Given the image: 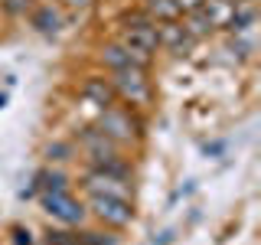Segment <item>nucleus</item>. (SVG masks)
<instances>
[{"label": "nucleus", "instance_id": "obj_1", "mask_svg": "<svg viewBox=\"0 0 261 245\" xmlns=\"http://www.w3.org/2000/svg\"><path fill=\"white\" fill-rule=\"evenodd\" d=\"M95 128L101 134H108L111 141H118L121 147H137L147 137V118L144 111L127 108V105L114 102L111 108H101L95 118Z\"/></svg>", "mask_w": 261, "mask_h": 245}, {"label": "nucleus", "instance_id": "obj_2", "mask_svg": "<svg viewBox=\"0 0 261 245\" xmlns=\"http://www.w3.org/2000/svg\"><path fill=\"white\" fill-rule=\"evenodd\" d=\"M108 82L114 88V98L127 108L147 111L153 105V82H150V69H137V65H127V69L108 72Z\"/></svg>", "mask_w": 261, "mask_h": 245}, {"label": "nucleus", "instance_id": "obj_3", "mask_svg": "<svg viewBox=\"0 0 261 245\" xmlns=\"http://www.w3.org/2000/svg\"><path fill=\"white\" fill-rule=\"evenodd\" d=\"M75 144L79 151L85 154L88 167H108V163H118V160H127L124 157V147H121L118 141H111L108 134H101L95 125H85L75 134Z\"/></svg>", "mask_w": 261, "mask_h": 245}, {"label": "nucleus", "instance_id": "obj_4", "mask_svg": "<svg viewBox=\"0 0 261 245\" xmlns=\"http://www.w3.org/2000/svg\"><path fill=\"white\" fill-rule=\"evenodd\" d=\"M88 216L95 223H101L105 229L118 232V229H127L134 223V200H118V196H88L85 203Z\"/></svg>", "mask_w": 261, "mask_h": 245}, {"label": "nucleus", "instance_id": "obj_5", "mask_svg": "<svg viewBox=\"0 0 261 245\" xmlns=\"http://www.w3.org/2000/svg\"><path fill=\"white\" fill-rule=\"evenodd\" d=\"M36 196H39V209H43L49 219H56L59 226H85L88 209H85L82 200L72 196V190H65V193H36Z\"/></svg>", "mask_w": 261, "mask_h": 245}, {"label": "nucleus", "instance_id": "obj_6", "mask_svg": "<svg viewBox=\"0 0 261 245\" xmlns=\"http://www.w3.org/2000/svg\"><path fill=\"white\" fill-rule=\"evenodd\" d=\"M79 186L85 190V196H118V200H134V180L127 177H114L108 170L88 167L82 174Z\"/></svg>", "mask_w": 261, "mask_h": 245}, {"label": "nucleus", "instance_id": "obj_7", "mask_svg": "<svg viewBox=\"0 0 261 245\" xmlns=\"http://www.w3.org/2000/svg\"><path fill=\"white\" fill-rule=\"evenodd\" d=\"M79 98H82V102H88V105H95L98 111H101V108H111V105L118 102V98H114L111 82L105 79V76H85V79H82Z\"/></svg>", "mask_w": 261, "mask_h": 245}, {"label": "nucleus", "instance_id": "obj_8", "mask_svg": "<svg viewBox=\"0 0 261 245\" xmlns=\"http://www.w3.org/2000/svg\"><path fill=\"white\" fill-rule=\"evenodd\" d=\"M118 43H124L127 49H137V53L153 56L160 49V43H157V23H150V27H118Z\"/></svg>", "mask_w": 261, "mask_h": 245}, {"label": "nucleus", "instance_id": "obj_9", "mask_svg": "<svg viewBox=\"0 0 261 245\" xmlns=\"http://www.w3.org/2000/svg\"><path fill=\"white\" fill-rule=\"evenodd\" d=\"M95 62L101 65L105 72H118V69H127V65H134V62H130V49H127L124 43H118V39H108V43L98 46Z\"/></svg>", "mask_w": 261, "mask_h": 245}, {"label": "nucleus", "instance_id": "obj_10", "mask_svg": "<svg viewBox=\"0 0 261 245\" xmlns=\"http://www.w3.org/2000/svg\"><path fill=\"white\" fill-rule=\"evenodd\" d=\"M157 43H160V49H170L173 56H186V53L196 46L193 39L183 33L179 20H176V23H157Z\"/></svg>", "mask_w": 261, "mask_h": 245}, {"label": "nucleus", "instance_id": "obj_11", "mask_svg": "<svg viewBox=\"0 0 261 245\" xmlns=\"http://www.w3.org/2000/svg\"><path fill=\"white\" fill-rule=\"evenodd\" d=\"M69 174H65V170H59V167H43V170H36V174H33V190L36 193H65L69 190Z\"/></svg>", "mask_w": 261, "mask_h": 245}, {"label": "nucleus", "instance_id": "obj_12", "mask_svg": "<svg viewBox=\"0 0 261 245\" xmlns=\"http://www.w3.org/2000/svg\"><path fill=\"white\" fill-rule=\"evenodd\" d=\"M30 27L36 33H43V36H56L62 30V13L53 4H39L30 10Z\"/></svg>", "mask_w": 261, "mask_h": 245}, {"label": "nucleus", "instance_id": "obj_13", "mask_svg": "<svg viewBox=\"0 0 261 245\" xmlns=\"http://www.w3.org/2000/svg\"><path fill=\"white\" fill-rule=\"evenodd\" d=\"M179 27H183V33L193 39V43H199V39H206L212 36V20L206 16V10H193V13H183L179 16Z\"/></svg>", "mask_w": 261, "mask_h": 245}, {"label": "nucleus", "instance_id": "obj_14", "mask_svg": "<svg viewBox=\"0 0 261 245\" xmlns=\"http://www.w3.org/2000/svg\"><path fill=\"white\" fill-rule=\"evenodd\" d=\"M251 23H255V7L251 4H239L232 13H228V20L222 23V30L228 36H245V33L251 30Z\"/></svg>", "mask_w": 261, "mask_h": 245}, {"label": "nucleus", "instance_id": "obj_15", "mask_svg": "<svg viewBox=\"0 0 261 245\" xmlns=\"http://www.w3.org/2000/svg\"><path fill=\"white\" fill-rule=\"evenodd\" d=\"M141 7L147 10V16L150 20H157V23H176L179 16V7H176V0H141Z\"/></svg>", "mask_w": 261, "mask_h": 245}, {"label": "nucleus", "instance_id": "obj_16", "mask_svg": "<svg viewBox=\"0 0 261 245\" xmlns=\"http://www.w3.org/2000/svg\"><path fill=\"white\" fill-rule=\"evenodd\" d=\"M43 157L49 160V167H59V163L75 160V141H49L43 147Z\"/></svg>", "mask_w": 261, "mask_h": 245}, {"label": "nucleus", "instance_id": "obj_17", "mask_svg": "<svg viewBox=\"0 0 261 245\" xmlns=\"http://www.w3.org/2000/svg\"><path fill=\"white\" fill-rule=\"evenodd\" d=\"M79 245H118V235H111V232H95V229H85V232H79Z\"/></svg>", "mask_w": 261, "mask_h": 245}, {"label": "nucleus", "instance_id": "obj_18", "mask_svg": "<svg viewBox=\"0 0 261 245\" xmlns=\"http://www.w3.org/2000/svg\"><path fill=\"white\" fill-rule=\"evenodd\" d=\"M0 7H4V13H10V16H27L33 7H36V0H0Z\"/></svg>", "mask_w": 261, "mask_h": 245}, {"label": "nucleus", "instance_id": "obj_19", "mask_svg": "<svg viewBox=\"0 0 261 245\" xmlns=\"http://www.w3.org/2000/svg\"><path fill=\"white\" fill-rule=\"evenodd\" d=\"M232 53L239 56V59H251L255 46H251V39H248V36H232Z\"/></svg>", "mask_w": 261, "mask_h": 245}, {"label": "nucleus", "instance_id": "obj_20", "mask_svg": "<svg viewBox=\"0 0 261 245\" xmlns=\"http://www.w3.org/2000/svg\"><path fill=\"white\" fill-rule=\"evenodd\" d=\"M10 242L13 245H36V239H33V232L27 226H13L10 229Z\"/></svg>", "mask_w": 261, "mask_h": 245}, {"label": "nucleus", "instance_id": "obj_21", "mask_svg": "<svg viewBox=\"0 0 261 245\" xmlns=\"http://www.w3.org/2000/svg\"><path fill=\"white\" fill-rule=\"evenodd\" d=\"M225 141H209V144H202V157H206V160H219V157H222V154H225Z\"/></svg>", "mask_w": 261, "mask_h": 245}, {"label": "nucleus", "instance_id": "obj_22", "mask_svg": "<svg viewBox=\"0 0 261 245\" xmlns=\"http://www.w3.org/2000/svg\"><path fill=\"white\" fill-rule=\"evenodd\" d=\"M179 13H193V10H202L206 7V0H176Z\"/></svg>", "mask_w": 261, "mask_h": 245}, {"label": "nucleus", "instance_id": "obj_23", "mask_svg": "<svg viewBox=\"0 0 261 245\" xmlns=\"http://www.w3.org/2000/svg\"><path fill=\"white\" fill-rule=\"evenodd\" d=\"M59 4L65 7V10H75V13H82V10H88V7H92L95 0H59Z\"/></svg>", "mask_w": 261, "mask_h": 245}, {"label": "nucleus", "instance_id": "obj_24", "mask_svg": "<svg viewBox=\"0 0 261 245\" xmlns=\"http://www.w3.org/2000/svg\"><path fill=\"white\" fill-rule=\"evenodd\" d=\"M173 229H167V232H160V239H153V245H170V242H173Z\"/></svg>", "mask_w": 261, "mask_h": 245}, {"label": "nucleus", "instance_id": "obj_25", "mask_svg": "<svg viewBox=\"0 0 261 245\" xmlns=\"http://www.w3.org/2000/svg\"><path fill=\"white\" fill-rule=\"evenodd\" d=\"M7 102H10V95H7V92H0V111L7 108Z\"/></svg>", "mask_w": 261, "mask_h": 245}, {"label": "nucleus", "instance_id": "obj_26", "mask_svg": "<svg viewBox=\"0 0 261 245\" xmlns=\"http://www.w3.org/2000/svg\"><path fill=\"white\" fill-rule=\"evenodd\" d=\"M242 4H245V0H242Z\"/></svg>", "mask_w": 261, "mask_h": 245}]
</instances>
